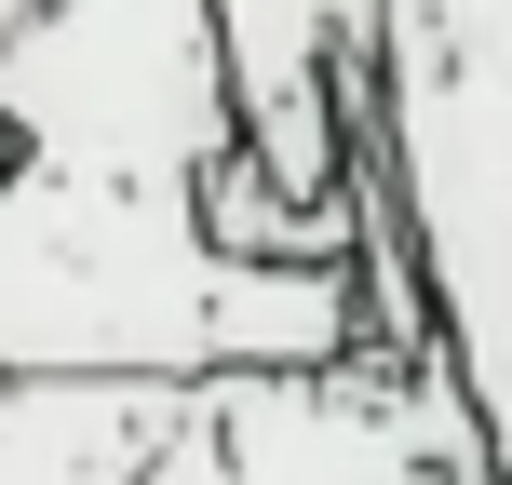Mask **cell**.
Listing matches in <instances>:
<instances>
[{"mask_svg":"<svg viewBox=\"0 0 512 485\" xmlns=\"http://www.w3.org/2000/svg\"><path fill=\"white\" fill-rule=\"evenodd\" d=\"M364 351L351 270H256L203 230L189 176L14 149L0 176V378H216Z\"/></svg>","mask_w":512,"mask_h":485,"instance_id":"obj_1","label":"cell"},{"mask_svg":"<svg viewBox=\"0 0 512 485\" xmlns=\"http://www.w3.org/2000/svg\"><path fill=\"white\" fill-rule=\"evenodd\" d=\"M378 68H391V135H405L445 351L512 459V0H391Z\"/></svg>","mask_w":512,"mask_h":485,"instance_id":"obj_2","label":"cell"},{"mask_svg":"<svg viewBox=\"0 0 512 485\" xmlns=\"http://www.w3.org/2000/svg\"><path fill=\"white\" fill-rule=\"evenodd\" d=\"M149 485H512L459 351L216 364Z\"/></svg>","mask_w":512,"mask_h":485,"instance_id":"obj_3","label":"cell"},{"mask_svg":"<svg viewBox=\"0 0 512 485\" xmlns=\"http://www.w3.org/2000/svg\"><path fill=\"white\" fill-rule=\"evenodd\" d=\"M0 122L54 162L189 176L243 149V68L216 0H41L0 41Z\"/></svg>","mask_w":512,"mask_h":485,"instance_id":"obj_4","label":"cell"},{"mask_svg":"<svg viewBox=\"0 0 512 485\" xmlns=\"http://www.w3.org/2000/svg\"><path fill=\"white\" fill-rule=\"evenodd\" d=\"M203 378H0V485H149Z\"/></svg>","mask_w":512,"mask_h":485,"instance_id":"obj_5","label":"cell"},{"mask_svg":"<svg viewBox=\"0 0 512 485\" xmlns=\"http://www.w3.org/2000/svg\"><path fill=\"white\" fill-rule=\"evenodd\" d=\"M14 149H27V135H14V122H0V176H14Z\"/></svg>","mask_w":512,"mask_h":485,"instance_id":"obj_6","label":"cell"}]
</instances>
